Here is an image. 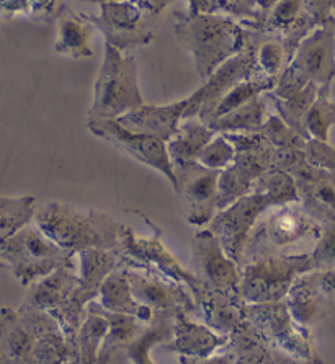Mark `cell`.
I'll return each instance as SVG.
<instances>
[{
    "label": "cell",
    "mask_w": 335,
    "mask_h": 364,
    "mask_svg": "<svg viewBox=\"0 0 335 364\" xmlns=\"http://www.w3.org/2000/svg\"><path fill=\"white\" fill-rule=\"evenodd\" d=\"M0 364H80L56 318L20 306L0 309Z\"/></svg>",
    "instance_id": "cell-1"
},
{
    "label": "cell",
    "mask_w": 335,
    "mask_h": 364,
    "mask_svg": "<svg viewBox=\"0 0 335 364\" xmlns=\"http://www.w3.org/2000/svg\"><path fill=\"white\" fill-rule=\"evenodd\" d=\"M296 201H299V196L293 176L275 168L263 173L243 198L218 211L208 229L221 240L228 255L240 267L247 237L263 214L275 206Z\"/></svg>",
    "instance_id": "cell-2"
},
{
    "label": "cell",
    "mask_w": 335,
    "mask_h": 364,
    "mask_svg": "<svg viewBox=\"0 0 335 364\" xmlns=\"http://www.w3.org/2000/svg\"><path fill=\"white\" fill-rule=\"evenodd\" d=\"M174 33L190 53L203 80L239 54L249 41L250 30L233 18L186 12L174 14Z\"/></svg>",
    "instance_id": "cell-3"
},
{
    "label": "cell",
    "mask_w": 335,
    "mask_h": 364,
    "mask_svg": "<svg viewBox=\"0 0 335 364\" xmlns=\"http://www.w3.org/2000/svg\"><path fill=\"white\" fill-rule=\"evenodd\" d=\"M43 234L64 250L79 253L87 250L119 252L123 224L110 214L69 206L63 203H48L38 208L35 220Z\"/></svg>",
    "instance_id": "cell-4"
},
{
    "label": "cell",
    "mask_w": 335,
    "mask_h": 364,
    "mask_svg": "<svg viewBox=\"0 0 335 364\" xmlns=\"http://www.w3.org/2000/svg\"><path fill=\"white\" fill-rule=\"evenodd\" d=\"M322 229L324 225L299 201L268 209L247 237L240 267L260 257L293 255L289 250L298 247L312 245L314 248Z\"/></svg>",
    "instance_id": "cell-5"
},
{
    "label": "cell",
    "mask_w": 335,
    "mask_h": 364,
    "mask_svg": "<svg viewBox=\"0 0 335 364\" xmlns=\"http://www.w3.org/2000/svg\"><path fill=\"white\" fill-rule=\"evenodd\" d=\"M142 105L146 103L137 82L134 58L105 43L87 119H119Z\"/></svg>",
    "instance_id": "cell-6"
},
{
    "label": "cell",
    "mask_w": 335,
    "mask_h": 364,
    "mask_svg": "<svg viewBox=\"0 0 335 364\" xmlns=\"http://www.w3.org/2000/svg\"><path fill=\"white\" fill-rule=\"evenodd\" d=\"M77 253L54 244L35 223L0 245V263L21 286L35 284L61 267H77Z\"/></svg>",
    "instance_id": "cell-7"
},
{
    "label": "cell",
    "mask_w": 335,
    "mask_h": 364,
    "mask_svg": "<svg viewBox=\"0 0 335 364\" xmlns=\"http://www.w3.org/2000/svg\"><path fill=\"white\" fill-rule=\"evenodd\" d=\"M314 269L311 252L255 258L240 267L239 294L245 304L285 301L296 278Z\"/></svg>",
    "instance_id": "cell-8"
},
{
    "label": "cell",
    "mask_w": 335,
    "mask_h": 364,
    "mask_svg": "<svg viewBox=\"0 0 335 364\" xmlns=\"http://www.w3.org/2000/svg\"><path fill=\"white\" fill-rule=\"evenodd\" d=\"M149 224L154 230V234L149 237H141L133 229L123 224L118 252L122 267L157 274V277L175 281V283L186 286L190 289L191 296H193L196 291L205 286V283L196 277L195 272L186 269L177 260V257L164 245L161 230L156 225H152V223Z\"/></svg>",
    "instance_id": "cell-9"
},
{
    "label": "cell",
    "mask_w": 335,
    "mask_h": 364,
    "mask_svg": "<svg viewBox=\"0 0 335 364\" xmlns=\"http://www.w3.org/2000/svg\"><path fill=\"white\" fill-rule=\"evenodd\" d=\"M245 317L255 325V328L273 348L294 360L309 364H326L316 351L311 328H306L294 321L287 301L270 302V304H247Z\"/></svg>",
    "instance_id": "cell-10"
},
{
    "label": "cell",
    "mask_w": 335,
    "mask_h": 364,
    "mask_svg": "<svg viewBox=\"0 0 335 364\" xmlns=\"http://www.w3.org/2000/svg\"><path fill=\"white\" fill-rule=\"evenodd\" d=\"M85 126L93 136L110 142L139 164L157 170L159 173L166 176L170 186L175 190L177 178H175L174 164L167 151V142L144 132L124 128L117 119H87Z\"/></svg>",
    "instance_id": "cell-11"
},
{
    "label": "cell",
    "mask_w": 335,
    "mask_h": 364,
    "mask_svg": "<svg viewBox=\"0 0 335 364\" xmlns=\"http://www.w3.org/2000/svg\"><path fill=\"white\" fill-rule=\"evenodd\" d=\"M257 46H259V31L250 30L249 41H247L243 51L226 60L221 68L216 69V73L210 79L205 80V84L198 90L188 97V109L185 113V119L196 117L203 118L216 107L218 102L226 95L230 88L259 73Z\"/></svg>",
    "instance_id": "cell-12"
},
{
    "label": "cell",
    "mask_w": 335,
    "mask_h": 364,
    "mask_svg": "<svg viewBox=\"0 0 335 364\" xmlns=\"http://www.w3.org/2000/svg\"><path fill=\"white\" fill-rule=\"evenodd\" d=\"M92 25L110 46L119 51L146 46L154 38L147 15L131 0H110L98 5V15H89Z\"/></svg>",
    "instance_id": "cell-13"
},
{
    "label": "cell",
    "mask_w": 335,
    "mask_h": 364,
    "mask_svg": "<svg viewBox=\"0 0 335 364\" xmlns=\"http://www.w3.org/2000/svg\"><path fill=\"white\" fill-rule=\"evenodd\" d=\"M175 195L185 208L186 223L196 228L211 223L218 213V180L219 170L203 167L200 162L174 164Z\"/></svg>",
    "instance_id": "cell-14"
},
{
    "label": "cell",
    "mask_w": 335,
    "mask_h": 364,
    "mask_svg": "<svg viewBox=\"0 0 335 364\" xmlns=\"http://www.w3.org/2000/svg\"><path fill=\"white\" fill-rule=\"evenodd\" d=\"M309 84L331 87L335 79V21L334 16L309 33L296 48L288 65Z\"/></svg>",
    "instance_id": "cell-15"
},
{
    "label": "cell",
    "mask_w": 335,
    "mask_h": 364,
    "mask_svg": "<svg viewBox=\"0 0 335 364\" xmlns=\"http://www.w3.org/2000/svg\"><path fill=\"white\" fill-rule=\"evenodd\" d=\"M124 269L133 296L142 306L151 307L156 314H166L172 317H177L179 314L193 316L196 312L195 299L186 286L157 274L137 272L126 267Z\"/></svg>",
    "instance_id": "cell-16"
},
{
    "label": "cell",
    "mask_w": 335,
    "mask_h": 364,
    "mask_svg": "<svg viewBox=\"0 0 335 364\" xmlns=\"http://www.w3.org/2000/svg\"><path fill=\"white\" fill-rule=\"evenodd\" d=\"M191 258L195 274L203 283L214 289L239 292L240 267L228 255L221 240L208 228L195 234Z\"/></svg>",
    "instance_id": "cell-17"
},
{
    "label": "cell",
    "mask_w": 335,
    "mask_h": 364,
    "mask_svg": "<svg viewBox=\"0 0 335 364\" xmlns=\"http://www.w3.org/2000/svg\"><path fill=\"white\" fill-rule=\"evenodd\" d=\"M288 173L296 183L301 206L322 225L335 223V172L304 161Z\"/></svg>",
    "instance_id": "cell-18"
},
{
    "label": "cell",
    "mask_w": 335,
    "mask_h": 364,
    "mask_svg": "<svg viewBox=\"0 0 335 364\" xmlns=\"http://www.w3.org/2000/svg\"><path fill=\"white\" fill-rule=\"evenodd\" d=\"M196 312L214 332L230 335L245 321V302L239 292L214 289L205 284L193 294Z\"/></svg>",
    "instance_id": "cell-19"
},
{
    "label": "cell",
    "mask_w": 335,
    "mask_h": 364,
    "mask_svg": "<svg viewBox=\"0 0 335 364\" xmlns=\"http://www.w3.org/2000/svg\"><path fill=\"white\" fill-rule=\"evenodd\" d=\"M228 341L229 335L218 333L205 323L193 322L188 314H179L174 322L172 338L162 343L161 348L179 356L208 358L224 350Z\"/></svg>",
    "instance_id": "cell-20"
},
{
    "label": "cell",
    "mask_w": 335,
    "mask_h": 364,
    "mask_svg": "<svg viewBox=\"0 0 335 364\" xmlns=\"http://www.w3.org/2000/svg\"><path fill=\"white\" fill-rule=\"evenodd\" d=\"M79 283L77 267H61L46 278L31 284L21 306L45 311L56 318L70 304Z\"/></svg>",
    "instance_id": "cell-21"
},
{
    "label": "cell",
    "mask_w": 335,
    "mask_h": 364,
    "mask_svg": "<svg viewBox=\"0 0 335 364\" xmlns=\"http://www.w3.org/2000/svg\"><path fill=\"white\" fill-rule=\"evenodd\" d=\"M188 109V98L170 105H142L141 108L124 114L119 119L124 128L144 132L169 142L179 131Z\"/></svg>",
    "instance_id": "cell-22"
},
{
    "label": "cell",
    "mask_w": 335,
    "mask_h": 364,
    "mask_svg": "<svg viewBox=\"0 0 335 364\" xmlns=\"http://www.w3.org/2000/svg\"><path fill=\"white\" fill-rule=\"evenodd\" d=\"M285 301L294 321L306 328L326 321L332 311V299L324 294L317 284L316 269L296 278Z\"/></svg>",
    "instance_id": "cell-23"
},
{
    "label": "cell",
    "mask_w": 335,
    "mask_h": 364,
    "mask_svg": "<svg viewBox=\"0 0 335 364\" xmlns=\"http://www.w3.org/2000/svg\"><path fill=\"white\" fill-rule=\"evenodd\" d=\"M224 351L234 358L235 364H309L273 348L249 318L229 335Z\"/></svg>",
    "instance_id": "cell-24"
},
{
    "label": "cell",
    "mask_w": 335,
    "mask_h": 364,
    "mask_svg": "<svg viewBox=\"0 0 335 364\" xmlns=\"http://www.w3.org/2000/svg\"><path fill=\"white\" fill-rule=\"evenodd\" d=\"M93 30H95V26L92 25L89 15L65 10L61 18L58 20L54 51L70 59L92 58Z\"/></svg>",
    "instance_id": "cell-25"
},
{
    "label": "cell",
    "mask_w": 335,
    "mask_h": 364,
    "mask_svg": "<svg viewBox=\"0 0 335 364\" xmlns=\"http://www.w3.org/2000/svg\"><path fill=\"white\" fill-rule=\"evenodd\" d=\"M97 301L110 312L133 316L144 323H151L157 316L151 307L142 306L141 302L136 301L129 281L126 278V269L122 264L105 279Z\"/></svg>",
    "instance_id": "cell-26"
},
{
    "label": "cell",
    "mask_w": 335,
    "mask_h": 364,
    "mask_svg": "<svg viewBox=\"0 0 335 364\" xmlns=\"http://www.w3.org/2000/svg\"><path fill=\"white\" fill-rule=\"evenodd\" d=\"M214 136L216 132L198 117L184 119L175 136L167 142L170 161L172 164L198 162L201 152Z\"/></svg>",
    "instance_id": "cell-27"
},
{
    "label": "cell",
    "mask_w": 335,
    "mask_h": 364,
    "mask_svg": "<svg viewBox=\"0 0 335 364\" xmlns=\"http://www.w3.org/2000/svg\"><path fill=\"white\" fill-rule=\"evenodd\" d=\"M188 12L233 18L245 28L259 31L265 10L257 0H186Z\"/></svg>",
    "instance_id": "cell-28"
},
{
    "label": "cell",
    "mask_w": 335,
    "mask_h": 364,
    "mask_svg": "<svg viewBox=\"0 0 335 364\" xmlns=\"http://www.w3.org/2000/svg\"><path fill=\"white\" fill-rule=\"evenodd\" d=\"M80 288L90 301H95L105 279L119 268V253L113 250H87L79 253Z\"/></svg>",
    "instance_id": "cell-29"
},
{
    "label": "cell",
    "mask_w": 335,
    "mask_h": 364,
    "mask_svg": "<svg viewBox=\"0 0 335 364\" xmlns=\"http://www.w3.org/2000/svg\"><path fill=\"white\" fill-rule=\"evenodd\" d=\"M267 97L260 95L243 105L234 112H230L224 117L213 119L208 126L216 132V134H240V132H259L263 124L267 123L268 105Z\"/></svg>",
    "instance_id": "cell-30"
},
{
    "label": "cell",
    "mask_w": 335,
    "mask_h": 364,
    "mask_svg": "<svg viewBox=\"0 0 335 364\" xmlns=\"http://www.w3.org/2000/svg\"><path fill=\"white\" fill-rule=\"evenodd\" d=\"M317 92H319V87L316 84H307L306 87L299 88V90L287 93V95L278 97L267 92L265 97L268 102L273 103L275 112L291 129H294L298 134L309 139L306 131V114L309 112L311 105L314 103Z\"/></svg>",
    "instance_id": "cell-31"
},
{
    "label": "cell",
    "mask_w": 335,
    "mask_h": 364,
    "mask_svg": "<svg viewBox=\"0 0 335 364\" xmlns=\"http://www.w3.org/2000/svg\"><path fill=\"white\" fill-rule=\"evenodd\" d=\"M87 312L100 314L108 321V333L105 336V341H103L100 356H107L110 353L123 350L124 346H128L131 341L136 340L142 332H144L146 327L149 323L141 322L139 318L133 316H126V314H118V312H110L107 309H103L98 301H92L89 307H87Z\"/></svg>",
    "instance_id": "cell-32"
},
{
    "label": "cell",
    "mask_w": 335,
    "mask_h": 364,
    "mask_svg": "<svg viewBox=\"0 0 335 364\" xmlns=\"http://www.w3.org/2000/svg\"><path fill=\"white\" fill-rule=\"evenodd\" d=\"M275 85H277V80L257 73L252 77H249V79L239 82L234 88H230L226 95L218 102L216 107L200 119L205 121L206 124L211 123L213 119L224 117V114L234 112V109H238L239 107H243V105L249 103L250 100H254V98L265 95L267 92H272Z\"/></svg>",
    "instance_id": "cell-33"
},
{
    "label": "cell",
    "mask_w": 335,
    "mask_h": 364,
    "mask_svg": "<svg viewBox=\"0 0 335 364\" xmlns=\"http://www.w3.org/2000/svg\"><path fill=\"white\" fill-rule=\"evenodd\" d=\"M174 322L175 317L166 316V314H157L156 318L147 325L136 340L124 346L123 351L128 356L131 364H156L152 360V348L157 345L170 341L174 335Z\"/></svg>",
    "instance_id": "cell-34"
},
{
    "label": "cell",
    "mask_w": 335,
    "mask_h": 364,
    "mask_svg": "<svg viewBox=\"0 0 335 364\" xmlns=\"http://www.w3.org/2000/svg\"><path fill=\"white\" fill-rule=\"evenodd\" d=\"M38 200L35 196H0V245L35 220Z\"/></svg>",
    "instance_id": "cell-35"
},
{
    "label": "cell",
    "mask_w": 335,
    "mask_h": 364,
    "mask_svg": "<svg viewBox=\"0 0 335 364\" xmlns=\"http://www.w3.org/2000/svg\"><path fill=\"white\" fill-rule=\"evenodd\" d=\"M293 59L287 41L278 35L259 33V46H257V68L265 77L277 80L288 69Z\"/></svg>",
    "instance_id": "cell-36"
},
{
    "label": "cell",
    "mask_w": 335,
    "mask_h": 364,
    "mask_svg": "<svg viewBox=\"0 0 335 364\" xmlns=\"http://www.w3.org/2000/svg\"><path fill=\"white\" fill-rule=\"evenodd\" d=\"M108 327V321L100 314L87 312L85 321L77 333V353L80 364H98Z\"/></svg>",
    "instance_id": "cell-37"
},
{
    "label": "cell",
    "mask_w": 335,
    "mask_h": 364,
    "mask_svg": "<svg viewBox=\"0 0 335 364\" xmlns=\"http://www.w3.org/2000/svg\"><path fill=\"white\" fill-rule=\"evenodd\" d=\"M331 87H319L314 103L306 114V131L309 139L329 142L331 129L335 126V103L329 97Z\"/></svg>",
    "instance_id": "cell-38"
},
{
    "label": "cell",
    "mask_w": 335,
    "mask_h": 364,
    "mask_svg": "<svg viewBox=\"0 0 335 364\" xmlns=\"http://www.w3.org/2000/svg\"><path fill=\"white\" fill-rule=\"evenodd\" d=\"M260 132L267 137L277 152L291 151V149H304L307 141L306 137L298 134L294 129H291L278 114H270Z\"/></svg>",
    "instance_id": "cell-39"
},
{
    "label": "cell",
    "mask_w": 335,
    "mask_h": 364,
    "mask_svg": "<svg viewBox=\"0 0 335 364\" xmlns=\"http://www.w3.org/2000/svg\"><path fill=\"white\" fill-rule=\"evenodd\" d=\"M235 157V149L226 136L216 134L211 139L210 144L205 147V151L201 152L198 157V162L203 167L211 168V170H224L233 164Z\"/></svg>",
    "instance_id": "cell-40"
},
{
    "label": "cell",
    "mask_w": 335,
    "mask_h": 364,
    "mask_svg": "<svg viewBox=\"0 0 335 364\" xmlns=\"http://www.w3.org/2000/svg\"><path fill=\"white\" fill-rule=\"evenodd\" d=\"M311 257L316 269L335 267V223L324 225L319 240L311 250Z\"/></svg>",
    "instance_id": "cell-41"
},
{
    "label": "cell",
    "mask_w": 335,
    "mask_h": 364,
    "mask_svg": "<svg viewBox=\"0 0 335 364\" xmlns=\"http://www.w3.org/2000/svg\"><path fill=\"white\" fill-rule=\"evenodd\" d=\"M304 154L307 164L314 165L317 168L329 170V172H335V147L329 142L307 139Z\"/></svg>",
    "instance_id": "cell-42"
},
{
    "label": "cell",
    "mask_w": 335,
    "mask_h": 364,
    "mask_svg": "<svg viewBox=\"0 0 335 364\" xmlns=\"http://www.w3.org/2000/svg\"><path fill=\"white\" fill-rule=\"evenodd\" d=\"M68 10L65 0H31L30 16L40 23H53Z\"/></svg>",
    "instance_id": "cell-43"
},
{
    "label": "cell",
    "mask_w": 335,
    "mask_h": 364,
    "mask_svg": "<svg viewBox=\"0 0 335 364\" xmlns=\"http://www.w3.org/2000/svg\"><path fill=\"white\" fill-rule=\"evenodd\" d=\"M31 0H0V18H12L16 15H28Z\"/></svg>",
    "instance_id": "cell-44"
},
{
    "label": "cell",
    "mask_w": 335,
    "mask_h": 364,
    "mask_svg": "<svg viewBox=\"0 0 335 364\" xmlns=\"http://www.w3.org/2000/svg\"><path fill=\"white\" fill-rule=\"evenodd\" d=\"M317 284L327 297L335 299V267L326 269H316Z\"/></svg>",
    "instance_id": "cell-45"
},
{
    "label": "cell",
    "mask_w": 335,
    "mask_h": 364,
    "mask_svg": "<svg viewBox=\"0 0 335 364\" xmlns=\"http://www.w3.org/2000/svg\"><path fill=\"white\" fill-rule=\"evenodd\" d=\"M180 364H235L234 358L229 355L228 351L219 353V355H213L208 358H188V356H179Z\"/></svg>",
    "instance_id": "cell-46"
},
{
    "label": "cell",
    "mask_w": 335,
    "mask_h": 364,
    "mask_svg": "<svg viewBox=\"0 0 335 364\" xmlns=\"http://www.w3.org/2000/svg\"><path fill=\"white\" fill-rule=\"evenodd\" d=\"M139 7L147 16H157L172 5L175 0H131Z\"/></svg>",
    "instance_id": "cell-47"
},
{
    "label": "cell",
    "mask_w": 335,
    "mask_h": 364,
    "mask_svg": "<svg viewBox=\"0 0 335 364\" xmlns=\"http://www.w3.org/2000/svg\"><path fill=\"white\" fill-rule=\"evenodd\" d=\"M98 364H131V363L123 350H117L110 353L107 356L98 358Z\"/></svg>",
    "instance_id": "cell-48"
},
{
    "label": "cell",
    "mask_w": 335,
    "mask_h": 364,
    "mask_svg": "<svg viewBox=\"0 0 335 364\" xmlns=\"http://www.w3.org/2000/svg\"><path fill=\"white\" fill-rule=\"evenodd\" d=\"M257 2H259V5H260V7L263 9V10H265V12H267V10L268 9H270V7H273V5L275 4H277L278 2V0H257Z\"/></svg>",
    "instance_id": "cell-49"
},
{
    "label": "cell",
    "mask_w": 335,
    "mask_h": 364,
    "mask_svg": "<svg viewBox=\"0 0 335 364\" xmlns=\"http://www.w3.org/2000/svg\"><path fill=\"white\" fill-rule=\"evenodd\" d=\"M80 2H90V4H105V2H110V0H80Z\"/></svg>",
    "instance_id": "cell-50"
},
{
    "label": "cell",
    "mask_w": 335,
    "mask_h": 364,
    "mask_svg": "<svg viewBox=\"0 0 335 364\" xmlns=\"http://www.w3.org/2000/svg\"><path fill=\"white\" fill-rule=\"evenodd\" d=\"M334 21H335V10H334Z\"/></svg>",
    "instance_id": "cell-51"
},
{
    "label": "cell",
    "mask_w": 335,
    "mask_h": 364,
    "mask_svg": "<svg viewBox=\"0 0 335 364\" xmlns=\"http://www.w3.org/2000/svg\"><path fill=\"white\" fill-rule=\"evenodd\" d=\"M0 268H4V267H2V263H0Z\"/></svg>",
    "instance_id": "cell-52"
}]
</instances>
